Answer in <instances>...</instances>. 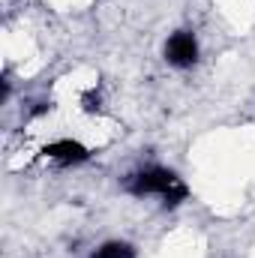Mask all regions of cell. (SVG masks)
<instances>
[{
  "instance_id": "cell-1",
  "label": "cell",
  "mask_w": 255,
  "mask_h": 258,
  "mask_svg": "<svg viewBox=\"0 0 255 258\" xmlns=\"http://www.w3.org/2000/svg\"><path fill=\"white\" fill-rule=\"evenodd\" d=\"M129 189H132V195H159L171 207L186 198V186L180 183V177H174L165 168H147V171L135 174L132 183H129Z\"/></svg>"
},
{
  "instance_id": "cell-2",
  "label": "cell",
  "mask_w": 255,
  "mask_h": 258,
  "mask_svg": "<svg viewBox=\"0 0 255 258\" xmlns=\"http://www.w3.org/2000/svg\"><path fill=\"white\" fill-rule=\"evenodd\" d=\"M165 54H168V60H171L174 66H192L195 57H198V42H195L192 33L180 30V33H174V36L168 39Z\"/></svg>"
},
{
  "instance_id": "cell-3",
  "label": "cell",
  "mask_w": 255,
  "mask_h": 258,
  "mask_svg": "<svg viewBox=\"0 0 255 258\" xmlns=\"http://www.w3.org/2000/svg\"><path fill=\"white\" fill-rule=\"evenodd\" d=\"M51 159H57V162H63V165H72V162H84L87 159V147L84 144H78V141H72V138H63V141H54V144H48V150H45Z\"/></svg>"
},
{
  "instance_id": "cell-4",
  "label": "cell",
  "mask_w": 255,
  "mask_h": 258,
  "mask_svg": "<svg viewBox=\"0 0 255 258\" xmlns=\"http://www.w3.org/2000/svg\"><path fill=\"white\" fill-rule=\"evenodd\" d=\"M93 258H135L129 243H105L102 249H96Z\"/></svg>"
}]
</instances>
